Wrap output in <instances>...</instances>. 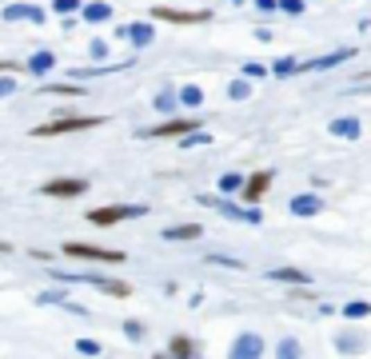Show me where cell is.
Segmentation results:
<instances>
[{
  "instance_id": "obj_19",
  "label": "cell",
  "mask_w": 371,
  "mask_h": 359,
  "mask_svg": "<svg viewBox=\"0 0 371 359\" xmlns=\"http://www.w3.org/2000/svg\"><path fill=\"white\" fill-rule=\"evenodd\" d=\"M128 40L136 44V49H148V44L156 40V28H152L148 20H136V24H128Z\"/></svg>"
},
{
  "instance_id": "obj_8",
  "label": "cell",
  "mask_w": 371,
  "mask_h": 359,
  "mask_svg": "<svg viewBox=\"0 0 371 359\" xmlns=\"http://www.w3.org/2000/svg\"><path fill=\"white\" fill-rule=\"evenodd\" d=\"M152 20H168V24H208L212 12H208V8H200V12H184V8L156 4V8H152Z\"/></svg>"
},
{
  "instance_id": "obj_43",
  "label": "cell",
  "mask_w": 371,
  "mask_h": 359,
  "mask_svg": "<svg viewBox=\"0 0 371 359\" xmlns=\"http://www.w3.org/2000/svg\"><path fill=\"white\" fill-rule=\"evenodd\" d=\"M232 4H236V8H240V4H243V0H232Z\"/></svg>"
},
{
  "instance_id": "obj_29",
  "label": "cell",
  "mask_w": 371,
  "mask_h": 359,
  "mask_svg": "<svg viewBox=\"0 0 371 359\" xmlns=\"http://www.w3.org/2000/svg\"><path fill=\"white\" fill-rule=\"evenodd\" d=\"M227 96H232V100H248V96H252V80H248V76H236V80L227 84Z\"/></svg>"
},
{
  "instance_id": "obj_25",
  "label": "cell",
  "mask_w": 371,
  "mask_h": 359,
  "mask_svg": "<svg viewBox=\"0 0 371 359\" xmlns=\"http://www.w3.org/2000/svg\"><path fill=\"white\" fill-rule=\"evenodd\" d=\"M180 104L184 108H204V88L200 84H184L180 88Z\"/></svg>"
},
{
  "instance_id": "obj_4",
  "label": "cell",
  "mask_w": 371,
  "mask_h": 359,
  "mask_svg": "<svg viewBox=\"0 0 371 359\" xmlns=\"http://www.w3.org/2000/svg\"><path fill=\"white\" fill-rule=\"evenodd\" d=\"M52 276H56V279H68V283H92V288H100V292L116 295V299H128V295H132V288L124 283V279H108V276H76V272H56V268H52Z\"/></svg>"
},
{
  "instance_id": "obj_7",
  "label": "cell",
  "mask_w": 371,
  "mask_h": 359,
  "mask_svg": "<svg viewBox=\"0 0 371 359\" xmlns=\"http://www.w3.org/2000/svg\"><path fill=\"white\" fill-rule=\"evenodd\" d=\"M192 132H200V120H192V116H172V120H164L160 128H148V132H140V136H148V140H172V136H192Z\"/></svg>"
},
{
  "instance_id": "obj_34",
  "label": "cell",
  "mask_w": 371,
  "mask_h": 359,
  "mask_svg": "<svg viewBox=\"0 0 371 359\" xmlns=\"http://www.w3.org/2000/svg\"><path fill=\"white\" fill-rule=\"evenodd\" d=\"M240 72H243V76H248V80H259V76H268L272 68H264V64H256V60H248V64H243Z\"/></svg>"
},
{
  "instance_id": "obj_6",
  "label": "cell",
  "mask_w": 371,
  "mask_h": 359,
  "mask_svg": "<svg viewBox=\"0 0 371 359\" xmlns=\"http://www.w3.org/2000/svg\"><path fill=\"white\" fill-rule=\"evenodd\" d=\"M264 351H268V343L259 331H240L227 347V359H264Z\"/></svg>"
},
{
  "instance_id": "obj_11",
  "label": "cell",
  "mask_w": 371,
  "mask_h": 359,
  "mask_svg": "<svg viewBox=\"0 0 371 359\" xmlns=\"http://www.w3.org/2000/svg\"><path fill=\"white\" fill-rule=\"evenodd\" d=\"M352 56L355 49H339V52H327V56H316V60H300V72H327V68H339Z\"/></svg>"
},
{
  "instance_id": "obj_30",
  "label": "cell",
  "mask_w": 371,
  "mask_h": 359,
  "mask_svg": "<svg viewBox=\"0 0 371 359\" xmlns=\"http://www.w3.org/2000/svg\"><path fill=\"white\" fill-rule=\"evenodd\" d=\"M52 12H60V17H72V12H84V0H52Z\"/></svg>"
},
{
  "instance_id": "obj_24",
  "label": "cell",
  "mask_w": 371,
  "mask_h": 359,
  "mask_svg": "<svg viewBox=\"0 0 371 359\" xmlns=\"http://www.w3.org/2000/svg\"><path fill=\"white\" fill-rule=\"evenodd\" d=\"M243 184H248V180H243L240 172H224V176H220V196H240Z\"/></svg>"
},
{
  "instance_id": "obj_20",
  "label": "cell",
  "mask_w": 371,
  "mask_h": 359,
  "mask_svg": "<svg viewBox=\"0 0 371 359\" xmlns=\"http://www.w3.org/2000/svg\"><path fill=\"white\" fill-rule=\"evenodd\" d=\"M168 351H172L176 359H196L200 356L196 340H188V335H172V340H168Z\"/></svg>"
},
{
  "instance_id": "obj_5",
  "label": "cell",
  "mask_w": 371,
  "mask_h": 359,
  "mask_svg": "<svg viewBox=\"0 0 371 359\" xmlns=\"http://www.w3.org/2000/svg\"><path fill=\"white\" fill-rule=\"evenodd\" d=\"M84 192H88V180L80 176H56L49 184H40V196H49V200H76Z\"/></svg>"
},
{
  "instance_id": "obj_1",
  "label": "cell",
  "mask_w": 371,
  "mask_h": 359,
  "mask_svg": "<svg viewBox=\"0 0 371 359\" xmlns=\"http://www.w3.org/2000/svg\"><path fill=\"white\" fill-rule=\"evenodd\" d=\"M104 124V116H80V112H60L56 120H44V124H36L33 136H68V132H88V128H100Z\"/></svg>"
},
{
  "instance_id": "obj_31",
  "label": "cell",
  "mask_w": 371,
  "mask_h": 359,
  "mask_svg": "<svg viewBox=\"0 0 371 359\" xmlns=\"http://www.w3.org/2000/svg\"><path fill=\"white\" fill-rule=\"evenodd\" d=\"M148 335V327L140 324V319H124V340H132V343H140Z\"/></svg>"
},
{
  "instance_id": "obj_2",
  "label": "cell",
  "mask_w": 371,
  "mask_h": 359,
  "mask_svg": "<svg viewBox=\"0 0 371 359\" xmlns=\"http://www.w3.org/2000/svg\"><path fill=\"white\" fill-rule=\"evenodd\" d=\"M144 212H148V204H104V208H92V212H88V224L112 228L120 220H140Z\"/></svg>"
},
{
  "instance_id": "obj_28",
  "label": "cell",
  "mask_w": 371,
  "mask_h": 359,
  "mask_svg": "<svg viewBox=\"0 0 371 359\" xmlns=\"http://www.w3.org/2000/svg\"><path fill=\"white\" fill-rule=\"evenodd\" d=\"M368 315H371L368 299H352V304H343V319H368Z\"/></svg>"
},
{
  "instance_id": "obj_10",
  "label": "cell",
  "mask_w": 371,
  "mask_h": 359,
  "mask_svg": "<svg viewBox=\"0 0 371 359\" xmlns=\"http://www.w3.org/2000/svg\"><path fill=\"white\" fill-rule=\"evenodd\" d=\"M216 212L224 216V220H236V224H264V212L259 208H248V204H232V200H220V208Z\"/></svg>"
},
{
  "instance_id": "obj_37",
  "label": "cell",
  "mask_w": 371,
  "mask_h": 359,
  "mask_svg": "<svg viewBox=\"0 0 371 359\" xmlns=\"http://www.w3.org/2000/svg\"><path fill=\"white\" fill-rule=\"evenodd\" d=\"M76 351H80V356H92V359H96V356H100V343H96V340H76Z\"/></svg>"
},
{
  "instance_id": "obj_9",
  "label": "cell",
  "mask_w": 371,
  "mask_h": 359,
  "mask_svg": "<svg viewBox=\"0 0 371 359\" xmlns=\"http://www.w3.org/2000/svg\"><path fill=\"white\" fill-rule=\"evenodd\" d=\"M268 188H272V172H268V168H259V172H252V176H248L240 200L248 204V208H259V200L268 196Z\"/></svg>"
},
{
  "instance_id": "obj_27",
  "label": "cell",
  "mask_w": 371,
  "mask_h": 359,
  "mask_svg": "<svg viewBox=\"0 0 371 359\" xmlns=\"http://www.w3.org/2000/svg\"><path fill=\"white\" fill-rule=\"evenodd\" d=\"M295 72H300V60H295V56H279V60L272 64V76H279V80H288V76H295Z\"/></svg>"
},
{
  "instance_id": "obj_3",
  "label": "cell",
  "mask_w": 371,
  "mask_h": 359,
  "mask_svg": "<svg viewBox=\"0 0 371 359\" xmlns=\"http://www.w3.org/2000/svg\"><path fill=\"white\" fill-rule=\"evenodd\" d=\"M64 256H72V260H96V263H124L120 247H96V244H80V240H68Z\"/></svg>"
},
{
  "instance_id": "obj_33",
  "label": "cell",
  "mask_w": 371,
  "mask_h": 359,
  "mask_svg": "<svg viewBox=\"0 0 371 359\" xmlns=\"http://www.w3.org/2000/svg\"><path fill=\"white\" fill-rule=\"evenodd\" d=\"M204 263H216V268H236V272H243V263L232 260V256H204Z\"/></svg>"
},
{
  "instance_id": "obj_26",
  "label": "cell",
  "mask_w": 371,
  "mask_h": 359,
  "mask_svg": "<svg viewBox=\"0 0 371 359\" xmlns=\"http://www.w3.org/2000/svg\"><path fill=\"white\" fill-rule=\"evenodd\" d=\"M44 92H49V96H76V100H80L84 96V84L80 80H72V84H44Z\"/></svg>"
},
{
  "instance_id": "obj_41",
  "label": "cell",
  "mask_w": 371,
  "mask_h": 359,
  "mask_svg": "<svg viewBox=\"0 0 371 359\" xmlns=\"http://www.w3.org/2000/svg\"><path fill=\"white\" fill-rule=\"evenodd\" d=\"M0 72H8V76H12V72H20V64H12V60H0Z\"/></svg>"
},
{
  "instance_id": "obj_21",
  "label": "cell",
  "mask_w": 371,
  "mask_h": 359,
  "mask_svg": "<svg viewBox=\"0 0 371 359\" xmlns=\"http://www.w3.org/2000/svg\"><path fill=\"white\" fill-rule=\"evenodd\" d=\"M152 108H160L164 116H172L180 108V88H160V92H156V100H152Z\"/></svg>"
},
{
  "instance_id": "obj_22",
  "label": "cell",
  "mask_w": 371,
  "mask_h": 359,
  "mask_svg": "<svg viewBox=\"0 0 371 359\" xmlns=\"http://www.w3.org/2000/svg\"><path fill=\"white\" fill-rule=\"evenodd\" d=\"M88 24H104V20L112 17V4L108 0H92V4H84V12H80Z\"/></svg>"
},
{
  "instance_id": "obj_38",
  "label": "cell",
  "mask_w": 371,
  "mask_h": 359,
  "mask_svg": "<svg viewBox=\"0 0 371 359\" xmlns=\"http://www.w3.org/2000/svg\"><path fill=\"white\" fill-rule=\"evenodd\" d=\"M8 96H17V80L12 76H0V100H8Z\"/></svg>"
},
{
  "instance_id": "obj_42",
  "label": "cell",
  "mask_w": 371,
  "mask_h": 359,
  "mask_svg": "<svg viewBox=\"0 0 371 359\" xmlns=\"http://www.w3.org/2000/svg\"><path fill=\"white\" fill-rule=\"evenodd\" d=\"M152 359H176V356H172V351H156Z\"/></svg>"
},
{
  "instance_id": "obj_32",
  "label": "cell",
  "mask_w": 371,
  "mask_h": 359,
  "mask_svg": "<svg viewBox=\"0 0 371 359\" xmlns=\"http://www.w3.org/2000/svg\"><path fill=\"white\" fill-rule=\"evenodd\" d=\"M200 144H212V136L204 128L200 132H192V136H184V140H180V148H200Z\"/></svg>"
},
{
  "instance_id": "obj_16",
  "label": "cell",
  "mask_w": 371,
  "mask_h": 359,
  "mask_svg": "<svg viewBox=\"0 0 371 359\" xmlns=\"http://www.w3.org/2000/svg\"><path fill=\"white\" fill-rule=\"evenodd\" d=\"M268 279H275V283H295V288H307V283H311V276H307L304 268H272Z\"/></svg>"
},
{
  "instance_id": "obj_12",
  "label": "cell",
  "mask_w": 371,
  "mask_h": 359,
  "mask_svg": "<svg viewBox=\"0 0 371 359\" xmlns=\"http://www.w3.org/2000/svg\"><path fill=\"white\" fill-rule=\"evenodd\" d=\"M0 20H8V24H17V20H28V24H44V8L40 4H8Z\"/></svg>"
},
{
  "instance_id": "obj_14",
  "label": "cell",
  "mask_w": 371,
  "mask_h": 359,
  "mask_svg": "<svg viewBox=\"0 0 371 359\" xmlns=\"http://www.w3.org/2000/svg\"><path fill=\"white\" fill-rule=\"evenodd\" d=\"M288 208H291V216L307 220V216H320V212H323V200L316 196V192H304V196H295V200H291Z\"/></svg>"
},
{
  "instance_id": "obj_13",
  "label": "cell",
  "mask_w": 371,
  "mask_h": 359,
  "mask_svg": "<svg viewBox=\"0 0 371 359\" xmlns=\"http://www.w3.org/2000/svg\"><path fill=\"white\" fill-rule=\"evenodd\" d=\"M168 244H188V240H200L204 236V224H172V228L160 231Z\"/></svg>"
},
{
  "instance_id": "obj_36",
  "label": "cell",
  "mask_w": 371,
  "mask_h": 359,
  "mask_svg": "<svg viewBox=\"0 0 371 359\" xmlns=\"http://www.w3.org/2000/svg\"><path fill=\"white\" fill-rule=\"evenodd\" d=\"M40 304H64V308H68V292H60V288H52V292H40Z\"/></svg>"
},
{
  "instance_id": "obj_18",
  "label": "cell",
  "mask_w": 371,
  "mask_h": 359,
  "mask_svg": "<svg viewBox=\"0 0 371 359\" xmlns=\"http://www.w3.org/2000/svg\"><path fill=\"white\" fill-rule=\"evenodd\" d=\"M56 68V56H52L49 49H40L28 56V64H24V72H33V76H44V72H52Z\"/></svg>"
},
{
  "instance_id": "obj_35",
  "label": "cell",
  "mask_w": 371,
  "mask_h": 359,
  "mask_svg": "<svg viewBox=\"0 0 371 359\" xmlns=\"http://www.w3.org/2000/svg\"><path fill=\"white\" fill-rule=\"evenodd\" d=\"M307 8V0H279V12H288V17H300Z\"/></svg>"
},
{
  "instance_id": "obj_40",
  "label": "cell",
  "mask_w": 371,
  "mask_h": 359,
  "mask_svg": "<svg viewBox=\"0 0 371 359\" xmlns=\"http://www.w3.org/2000/svg\"><path fill=\"white\" fill-rule=\"evenodd\" d=\"M88 49H92V56H96V60H104V56H108V44H104V40H92Z\"/></svg>"
},
{
  "instance_id": "obj_17",
  "label": "cell",
  "mask_w": 371,
  "mask_h": 359,
  "mask_svg": "<svg viewBox=\"0 0 371 359\" xmlns=\"http://www.w3.org/2000/svg\"><path fill=\"white\" fill-rule=\"evenodd\" d=\"M336 347L343 351V356H363V331H339L336 335Z\"/></svg>"
},
{
  "instance_id": "obj_39",
  "label": "cell",
  "mask_w": 371,
  "mask_h": 359,
  "mask_svg": "<svg viewBox=\"0 0 371 359\" xmlns=\"http://www.w3.org/2000/svg\"><path fill=\"white\" fill-rule=\"evenodd\" d=\"M259 12H279V0H252Z\"/></svg>"
},
{
  "instance_id": "obj_15",
  "label": "cell",
  "mask_w": 371,
  "mask_h": 359,
  "mask_svg": "<svg viewBox=\"0 0 371 359\" xmlns=\"http://www.w3.org/2000/svg\"><path fill=\"white\" fill-rule=\"evenodd\" d=\"M331 136H339V140H359L363 136V124H359V116H339V120H331Z\"/></svg>"
},
{
  "instance_id": "obj_23",
  "label": "cell",
  "mask_w": 371,
  "mask_h": 359,
  "mask_svg": "<svg viewBox=\"0 0 371 359\" xmlns=\"http://www.w3.org/2000/svg\"><path fill=\"white\" fill-rule=\"evenodd\" d=\"M275 359H304V347L295 335H284V340L275 343Z\"/></svg>"
}]
</instances>
